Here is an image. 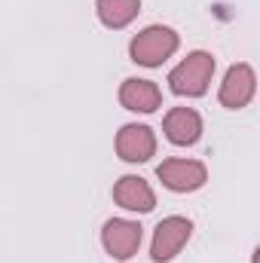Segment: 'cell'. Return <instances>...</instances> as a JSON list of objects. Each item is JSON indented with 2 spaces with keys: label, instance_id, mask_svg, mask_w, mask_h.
<instances>
[{
  "label": "cell",
  "instance_id": "1",
  "mask_svg": "<svg viewBox=\"0 0 260 263\" xmlns=\"http://www.w3.org/2000/svg\"><path fill=\"white\" fill-rule=\"evenodd\" d=\"M181 46L178 31L165 28V25H150L144 31H138L129 43V59L141 67H162Z\"/></svg>",
  "mask_w": 260,
  "mask_h": 263
},
{
  "label": "cell",
  "instance_id": "2",
  "mask_svg": "<svg viewBox=\"0 0 260 263\" xmlns=\"http://www.w3.org/2000/svg\"><path fill=\"white\" fill-rule=\"evenodd\" d=\"M214 55L211 52H190L184 62H178V65L172 67V73H169V86H172V92L175 95H181V98H199V95H205L208 92V86H211V77H214Z\"/></svg>",
  "mask_w": 260,
  "mask_h": 263
},
{
  "label": "cell",
  "instance_id": "3",
  "mask_svg": "<svg viewBox=\"0 0 260 263\" xmlns=\"http://www.w3.org/2000/svg\"><path fill=\"white\" fill-rule=\"evenodd\" d=\"M193 236V223L181 214H172V217H162L153 230V242H150V260L153 263H169L175 260L184 245L190 242Z\"/></svg>",
  "mask_w": 260,
  "mask_h": 263
},
{
  "label": "cell",
  "instance_id": "4",
  "mask_svg": "<svg viewBox=\"0 0 260 263\" xmlns=\"http://www.w3.org/2000/svg\"><path fill=\"white\" fill-rule=\"evenodd\" d=\"M156 178H159L162 187L172 190V193H193L199 187H205L208 168H205V162H199V159L172 156V159H162V162L156 165Z\"/></svg>",
  "mask_w": 260,
  "mask_h": 263
},
{
  "label": "cell",
  "instance_id": "5",
  "mask_svg": "<svg viewBox=\"0 0 260 263\" xmlns=\"http://www.w3.org/2000/svg\"><path fill=\"white\" fill-rule=\"evenodd\" d=\"M141 242H144V230H141V223H135V220L110 217V220H104V227H101V245H104V251L120 263L132 260V257L138 254Z\"/></svg>",
  "mask_w": 260,
  "mask_h": 263
},
{
  "label": "cell",
  "instance_id": "6",
  "mask_svg": "<svg viewBox=\"0 0 260 263\" xmlns=\"http://www.w3.org/2000/svg\"><path fill=\"white\" fill-rule=\"evenodd\" d=\"M257 92V77H254V67L239 62L224 73V83H220V92H217V101L227 107V110H242L251 104Z\"/></svg>",
  "mask_w": 260,
  "mask_h": 263
},
{
  "label": "cell",
  "instance_id": "7",
  "mask_svg": "<svg viewBox=\"0 0 260 263\" xmlns=\"http://www.w3.org/2000/svg\"><path fill=\"white\" fill-rule=\"evenodd\" d=\"M117 156L123 162H147L150 156H156V135L150 126L129 123L117 132Z\"/></svg>",
  "mask_w": 260,
  "mask_h": 263
},
{
  "label": "cell",
  "instance_id": "8",
  "mask_svg": "<svg viewBox=\"0 0 260 263\" xmlns=\"http://www.w3.org/2000/svg\"><path fill=\"white\" fill-rule=\"evenodd\" d=\"M114 202L126 211H135V214H147L156 208V193L153 187L138 178V175H123L117 184H114Z\"/></svg>",
  "mask_w": 260,
  "mask_h": 263
},
{
  "label": "cell",
  "instance_id": "9",
  "mask_svg": "<svg viewBox=\"0 0 260 263\" xmlns=\"http://www.w3.org/2000/svg\"><path fill=\"white\" fill-rule=\"evenodd\" d=\"M120 104L132 110V114H153L162 107V92L153 80H141V77H129L120 86Z\"/></svg>",
  "mask_w": 260,
  "mask_h": 263
},
{
  "label": "cell",
  "instance_id": "10",
  "mask_svg": "<svg viewBox=\"0 0 260 263\" xmlns=\"http://www.w3.org/2000/svg\"><path fill=\"white\" fill-rule=\"evenodd\" d=\"M162 132L175 147H190L202 138V117L193 107H172L162 120Z\"/></svg>",
  "mask_w": 260,
  "mask_h": 263
},
{
  "label": "cell",
  "instance_id": "11",
  "mask_svg": "<svg viewBox=\"0 0 260 263\" xmlns=\"http://www.w3.org/2000/svg\"><path fill=\"white\" fill-rule=\"evenodd\" d=\"M95 12H98V22L110 31H120L132 25L141 12V0H95Z\"/></svg>",
  "mask_w": 260,
  "mask_h": 263
}]
</instances>
